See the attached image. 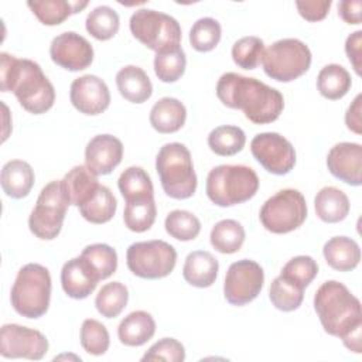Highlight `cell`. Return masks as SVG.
I'll return each instance as SVG.
<instances>
[{"label":"cell","instance_id":"cell-49","mask_svg":"<svg viewBox=\"0 0 362 362\" xmlns=\"http://www.w3.org/2000/svg\"><path fill=\"white\" fill-rule=\"evenodd\" d=\"M361 0H342L338 3V14L346 24H359L361 23Z\"/></svg>","mask_w":362,"mask_h":362},{"label":"cell","instance_id":"cell-40","mask_svg":"<svg viewBox=\"0 0 362 362\" xmlns=\"http://www.w3.org/2000/svg\"><path fill=\"white\" fill-rule=\"evenodd\" d=\"M164 228L171 238L181 242H188L194 240L199 235L201 222L189 211L174 209L165 216Z\"/></svg>","mask_w":362,"mask_h":362},{"label":"cell","instance_id":"cell-21","mask_svg":"<svg viewBox=\"0 0 362 362\" xmlns=\"http://www.w3.org/2000/svg\"><path fill=\"white\" fill-rule=\"evenodd\" d=\"M150 124L154 130L163 134H170L178 132L187 119V109L182 102L175 98H161L158 99L150 110Z\"/></svg>","mask_w":362,"mask_h":362},{"label":"cell","instance_id":"cell-44","mask_svg":"<svg viewBox=\"0 0 362 362\" xmlns=\"http://www.w3.org/2000/svg\"><path fill=\"white\" fill-rule=\"evenodd\" d=\"M280 274L305 288L318 274V264L311 256H296L283 266Z\"/></svg>","mask_w":362,"mask_h":362},{"label":"cell","instance_id":"cell-9","mask_svg":"<svg viewBox=\"0 0 362 362\" xmlns=\"http://www.w3.org/2000/svg\"><path fill=\"white\" fill-rule=\"evenodd\" d=\"M69 198L62 181L48 182L40 192L35 206L28 218V228L34 236L42 240L55 239L65 219Z\"/></svg>","mask_w":362,"mask_h":362},{"label":"cell","instance_id":"cell-24","mask_svg":"<svg viewBox=\"0 0 362 362\" xmlns=\"http://www.w3.org/2000/svg\"><path fill=\"white\" fill-rule=\"evenodd\" d=\"M322 255L328 266L338 272H351L361 260L359 245L348 236L328 239L322 247Z\"/></svg>","mask_w":362,"mask_h":362},{"label":"cell","instance_id":"cell-38","mask_svg":"<svg viewBox=\"0 0 362 362\" xmlns=\"http://www.w3.org/2000/svg\"><path fill=\"white\" fill-rule=\"evenodd\" d=\"M129 300V290L120 281H112L99 290L95 298L98 313L105 318L117 317L126 307Z\"/></svg>","mask_w":362,"mask_h":362},{"label":"cell","instance_id":"cell-8","mask_svg":"<svg viewBox=\"0 0 362 362\" xmlns=\"http://www.w3.org/2000/svg\"><path fill=\"white\" fill-rule=\"evenodd\" d=\"M262 65L264 74L277 82H291L311 66V51L298 38H283L264 49Z\"/></svg>","mask_w":362,"mask_h":362},{"label":"cell","instance_id":"cell-20","mask_svg":"<svg viewBox=\"0 0 362 362\" xmlns=\"http://www.w3.org/2000/svg\"><path fill=\"white\" fill-rule=\"evenodd\" d=\"M218 270L219 263L212 253L206 250H194L185 257L182 276L188 284L198 288H206L215 283Z\"/></svg>","mask_w":362,"mask_h":362},{"label":"cell","instance_id":"cell-45","mask_svg":"<svg viewBox=\"0 0 362 362\" xmlns=\"http://www.w3.org/2000/svg\"><path fill=\"white\" fill-rule=\"evenodd\" d=\"M185 359V348L175 338H163L148 348L141 361H168L182 362Z\"/></svg>","mask_w":362,"mask_h":362},{"label":"cell","instance_id":"cell-30","mask_svg":"<svg viewBox=\"0 0 362 362\" xmlns=\"http://www.w3.org/2000/svg\"><path fill=\"white\" fill-rule=\"evenodd\" d=\"M245 238V229L238 221L222 219L214 225L209 240L216 252L223 255H232L240 250Z\"/></svg>","mask_w":362,"mask_h":362},{"label":"cell","instance_id":"cell-14","mask_svg":"<svg viewBox=\"0 0 362 362\" xmlns=\"http://www.w3.org/2000/svg\"><path fill=\"white\" fill-rule=\"evenodd\" d=\"M48 352V339L37 329L18 324H4L0 331V355L38 361Z\"/></svg>","mask_w":362,"mask_h":362},{"label":"cell","instance_id":"cell-25","mask_svg":"<svg viewBox=\"0 0 362 362\" xmlns=\"http://www.w3.org/2000/svg\"><path fill=\"white\" fill-rule=\"evenodd\" d=\"M61 181L69 198V204L78 208L88 202L100 185L98 175L92 173L86 165L72 167Z\"/></svg>","mask_w":362,"mask_h":362},{"label":"cell","instance_id":"cell-41","mask_svg":"<svg viewBox=\"0 0 362 362\" xmlns=\"http://www.w3.org/2000/svg\"><path fill=\"white\" fill-rule=\"evenodd\" d=\"M221 35V24L212 17H202L189 30V44L198 52H209L219 44Z\"/></svg>","mask_w":362,"mask_h":362},{"label":"cell","instance_id":"cell-32","mask_svg":"<svg viewBox=\"0 0 362 362\" xmlns=\"http://www.w3.org/2000/svg\"><path fill=\"white\" fill-rule=\"evenodd\" d=\"M116 208L117 202L112 191L105 185H99L95 195L79 206V214L90 223H106L115 216Z\"/></svg>","mask_w":362,"mask_h":362},{"label":"cell","instance_id":"cell-16","mask_svg":"<svg viewBox=\"0 0 362 362\" xmlns=\"http://www.w3.org/2000/svg\"><path fill=\"white\" fill-rule=\"evenodd\" d=\"M69 99L72 106L81 113L96 116L109 107L110 92L105 81L89 74L72 81Z\"/></svg>","mask_w":362,"mask_h":362},{"label":"cell","instance_id":"cell-47","mask_svg":"<svg viewBox=\"0 0 362 362\" xmlns=\"http://www.w3.org/2000/svg\"><path fill=\"white\" fill-rule=\"evenodd\" d=\"M345 52L348 55L349 62L352 64L356 75H361L362 71V31H355L348 35L345 41Z\"/></svg>","mask_w":362,"mask_h":362},{"label":"cell","instance_id":"cell-22","mask_svg":"<svg viewBox=\"0 0 362 362\" xmlns=\"http://www.w3.org/2000/svg\"><path fill=\"white\" fill-rule=\"evenodd\" d=\"M34 170L23 160H10L1 168L0 182L7 197L21 199L27 197L34 185Z\"/></svg>","mask_w":362,"mask_h":362},{"label":"cell","instance_id":"cell-18","mask_svg":"<svg viewBox=\"0 0 362 362\" xmlns=\"http://www.w3.org/2000/svg\"><path fill=\"white\" fill-rule=\"evenodd\" d=\"M123 158V144L112 134H98L85 148V165L96 175L110 174Z\"/></svg>","mask_w":362,"mask_h":362},{"label":"cell","instance_id":"cell-12","mask_svg":"<svg viewBox=\"0 0 362 362\" xmlns=\"http://www.w3.org/2000/svg\"><path fill=\"white\" fill-rule=\"evenodd\" d=\"M263 283L264 273L257 262L250 259L233 262L223 281L225 298L232 305H245L260 294Z\"/></svg>","mask_w":362,"mask_h":362},{"label":"cell","instance_id":"cell-13","mask_svg":"<svg viewBox=\"0 0 362 362\" xmlns=\"http://www.w3.org/2000/svg\"><path fill=\"white\" fill-rule=\"evenodd\" d=\"M250 151L255 160L274 175L288 174L296 165V150L293 144L274 132L256 134L250 141Z\"/></svg>","mask_w":362,"mask_h":362},{"label":"cell","instance_id":"cell-5","mask_svg":"<svg viewBox=\"0 0 362 362\" xmlns=\"http://www.w3.org/2000/svg\"><path fill=\"white\" fill-rule=\"evenodd\" d=\"M156 170L163 191L174 199H187L195 194L197 174L189 150L181 143L164 144L156 157Z\"/></svg>","mask_w":362,"mask_h":362},{"label":"cell","instance_id":"cell-48","mask_svg":"<svg viewBox=\"0 0 362 362\" xmlns=\"http://www.w3.org/2000/svg\"><path fill=\"white\" fill-rule=\"evenodd\" d=\"M361 103H362V95L359 93L355 96V99L352 100V103L349 105V107L345 113V124L355 134L362 133V117H361L362 106H361Z\"/></svg>","mask_w":362,"mask_h":362},{"label":"cell","instance_id":"cell-36","mask_svg":"<svg viewBox=\"0 0 362 362\" xmlns=\"http://www.w3.org/2000/svg\"><path fill=\"white\" fill-rule=\"evenodd\" d=\"M269 298L277 310L290 313L301 305L304 298V288L280 274L270 284Z\"/></svg>","mask_w":362,"mask_h":362},{"label":"cell","instance_id":"cell-29","mask_svg":"<svg viewBox=\"0 0 362 362\" xmlns=\"http://www.w3.org/2000/svg\"><path fill=\"white\" fill-rule=\"evenodd\" d=\"M352 86L349 72L339 64H328L318 72L317 89L325 99L337 100L344 98Z\"/></svg>","mask_w":362,"mask_h":362},{"label":"cell","instance_id":"cell-27","mask_svg":"<svg viewBox=\"0 0 362 362\" xmlns=\"http://www.w3.org/2000/svg\"><path fill=\"white\" fill-rule=\"evenodd\" d=\"M314 208L317 216L322 222L337 223L348 216L351 204L342 189L337 187H324L314 198Z\"/></svg>","mask_w":362,"mask_h":362},{"label":"cell","instance_id":"cell-34","mask_svg":"<svg viewBox=\"0 0 362 362\" xmlns=\"http://www.w3.org/2000/svg\"><path fill=\"white\" fill-rule=\"evenodd\" d=\"M246 143L245 132L232 124L218 126L208 134V146L209 148L222 157L235 156L243 150Z\"/></svg>","mask_w":362,"mask_h":362},{"label":"cell","instance_id":"cell-35","mask_svg":"<svg viewBox=\"0 0 362 362\" xmlns=\"http://www.w3.org/2000/svg\"><path fill=\"white\" fill-rule=\"evenodd\" d=\"M157 215V208L154 202V197L143 198V199H134L126 202L124 211H123V221L129 230L141 233L148 230Z\"/></svg>","mask_w":362,"mask_h":362},{"label":"cell","instance_id":"cell-3","mask_svg":"<svg viewBox=\"0 0 362 362\" xmlns=\"http://www.w3.org/2000/svg\"><path fill=\"white\" fill-rule=\"evenodd\" d=\"M1 92H13L18 103L33 115L48 112L55 102V89L41 66L27 58L0 54Z\"/></svg>","mask_w":362,"mask_h":362},{"label":"cell","instance_id":"cell-33","mask_svg":"<svg viewBox=\"0 0 362 362\" xmlns=\"http://www.w3.org/2000/svg\"><path fill=\"white\" fill-rule=\"evenodd\" d=\"M81 257L86 262L99 281L110 277L117 269V253L106 243L88 245L82 250Z\"/></svg>","mask_w":362,"mask_h":362},{"label":"cell","instance_id":"cell-19","mask_svg":"<svg viewBox=\"0 0 362 362\" xmlns=\"http://www.w3.org/2000/svg\"><path fill=\"white\" fill-rule=\"evenodd\" d=\"M98 281L99 280L81 256L68 260L62 266L61 286L64 293L71 298H86L93 293Z\"/></svg>","mask_w":362,"mask_h":362},{"label":"cell","instance_id":"cell-23","mask_svg":"<svg viewBox=\"0 0 362 362\" xmlns=\"http://www.w3.org/2000/svg\"><path fill=\"white\" fill-rule=\"evenodd\" d=\"M154 332L156 321L143 310L127 314L117 327V337L126 346H141L153 338Z\"/></svg>","mask_w":362,"mask_h":362},{"label":"cell","instance_id":"cell-43","mask_svg":"<svg viewBox=\"0 0 362 362\" xmlns=\"http://www.w3.org/2000/svg\"><path fill=\"white\" fill-rule=\"evenodd\" d=\"M81 345L90 355H103L110 345L107 328L98 320L86 318L81 327Z\"/></svg>","mask_w":362,"mask_h":362},{"label":"cell","instance_id":"cell-10","mask_svg":"<svg viewBox=\"0 0 362 362\" xmlns=\"http://www.w3.org/2000/svg\"><path fill=\"white\" fill-rule=\"evenodd\" d=\"M307 202L304 195L293 188L277 191L260 208V222L272 233H288L300 228L307 219Z\"/></svg>","mask_w":362,"mask_h":362},{"label":"cell","instance_id":"cell-15","mask_svg":"<svg viewBox=\"0 0 362 362\" xmlns=\"http://www.w3.org/2000/svg\"><path fill=\"white\" fill-rule=\"evenodd\" d=\"M49 57L58 66L76 72L86 69L92 64L93 48L85 37L75 31H65L51 41Z\"/></svg>","mask_w":362,"mask_h":362},{"label":"cell","instance_id":"cell-7","mask_svg":"<svg viewBox=\"0 0 362 362\" xmlns=\"http://www.w3.org/2000/svg\"><path fill=\"white\" fill-rule=\"evenodd\" d=\"M129 27L133 37L156 54L181 47V27L174 17L165 13L151 8L136 10Z\"/></svg>","mask_w":362,"mask_h":362},{"label":"cell","instance_id":"cell-31","mask_svg":"<svg viewBox=\"0 0 362 362\" xmlns=\"http://www.w3.org/2000/svg\"><path fill=\"white\" fill-rule=\"evenodd\" d=\"M117 187L126 202L154 197L151 178L141 167H127L120 174Z\"/></svg>","mask_w":362,"mask_h":362},{"label":"cell","instance_id":"cell-46","mask_svg":"<svg viewBox=\"0 0 362 362\" xmlns=\"http://www.w3.org/2000/svg\"><path fill=\"white\" fill-rule=\"evenodd\" d=\"M332 1L331 0H297L296 7L298 10V14L307 20V21H321L327 17Z\"/></svg>","mask_w":362,"mask_h":362},{"label":"cell","instance_id":"cell-11","mask_svg":"<svg viewBox=\"0 0 362 362\" xmlns=\"http://www.w3.org/2000/svg\"><path fill=\"white\" fill-rule=\"evenodd\" d=\"M126 263L129 270L140 279H163L174 270L177 250L160 239L136 242L127 247Z\"/></svg>","mask_w":362,"mask_h":362},{"label":"cell","instance_id":"cell-17","mask_svg":"<svg viewBox=\"0 0 362 362\" xmlns=\"http://www.w3.org/2000/svg\"><path fill=\"white\" fill-rule=\"evenodd\" d=\"M327 167L339 181L359 187L362 184V146L351 141L335 144L328 151Z\"/></svg>","mask_w":362,"mask_h":362},{"label":"cell","instance_id":"cell-42","mask_svg":"<svg viewBox=\"0 0 362 362\" xmlns=\"http://www.w3.org/2000/svg\"><path fill=\"white\" fill-rule=\"evenodd\" d=\"M264 42L256 35L239 38L232 47V59L242 69H255L263 58Z\"/></svg>","mask_w":362,"mask_h":362},{"label":"cell","instance_id":"cell-4","mask_svg":"<svg viewBox=\"0 0 362 362\" xmlns=\"http://www.w3.org/2000/svg\"><path fill=\"white\" fill-rule=\"evenodd\" d=\"M259 189L256 171L242 164H222L214 167L205 184L209 201L218 206H233L249 201Z\"/></svg>","mask_w":362,"mask_h":362},{"label":"cell","instance_id":"cell-28","mask_svg":"<svg viewBox=\"0 0 362 362\" xmlns=\"http://www.w3.org/2000/svg\"><path fill=\"white\" fill-rule=\"evenodd\" d=\"M33 14L44 25H58L69 16L79 13L88 6V1H68V0H35L27 1Z\"/></svg>","mask_w":362,"mask_h":362},{"label":"cell","instance_id":"cell-39","mask_svg":"<svg viewBox=\"0 0 362 362\" xmlns=\"http://www.w3.org/2000/svg\"><path fill=\"white\" fill-rule=\"evenodd\" d=\"M187 58L181 47L157 52L154 57L156 76L165 83L177 82L185 72Z\"/></svg>","mask_w":362,"mask_h":362},{"label":"cell","instance_id":"cell-6","mask_svg":"<svg viewBox=\"0 0 362 362\" xmlns=\"http://www.w3.org/2000/svg\"><path fill=\"white\" fill-rule=\"evenodd\" d=\"M51 274L38 263L24 264L13 283L10 301L14 311L25 318H40L49 307Z\"/></svg>","mask_w":362,"mask_h":362},{"label":"cell","instance_id":"cell-1","mask_svg":"<svg viewBox=\"0 0 362 362\" xmlns=\"http://www.w3.org/2000/svg\"><path fill=\"white\" fill-rule=\"evenodd\" d=\"M314 310L327 334L341 338L349 351L362 352L361 301L345 284L324 281L314 294Z\"/></svg>","mask_w":362,"mask_h":362},{"label":"cell","instance_id":"cell-37","mask_svg":"<svg viewBox=\"0 0 362 362\" xmlns=\"http://www.w3.org/2000/svg\"><path fill=\"white\" fill-rule=\"evenodd\" d=\"M120 25L119 14L109 6H98L86 16V31L99 41H107L113 38Z\"/></svg>","mask_w":362,"mask_h":362},{"label":"cell","instance_id":"cell-26","mask_svg":"<svg viewBox=\"0 0 362 362\" xmlns=\"http://www.w3.org/2000/svg\"><path fill=\"white\" fill-rule=\"evenodd\" d=\"M116 85L120 95L132 103H143L150 99L153 85L143 68L126 65L116 74Z\"/></svg>","mask_w":362,"mask_h":362},{"label":"cell","instance_id":"cell-2","mask_svg":"<svg viewBox=\"0 0 362 362\" xmlns=\"http://www.w3.org/2000/svg\"><path fill=\"white\" fill-rule=\"evenodd\" d=\"M215 90L226 107L240 109L255 124L277 120L284 109V98L277 89L236 72L223 74L218 79Z\"/></svg>","mask_w":362,"mask_h":362}]
</instances>
